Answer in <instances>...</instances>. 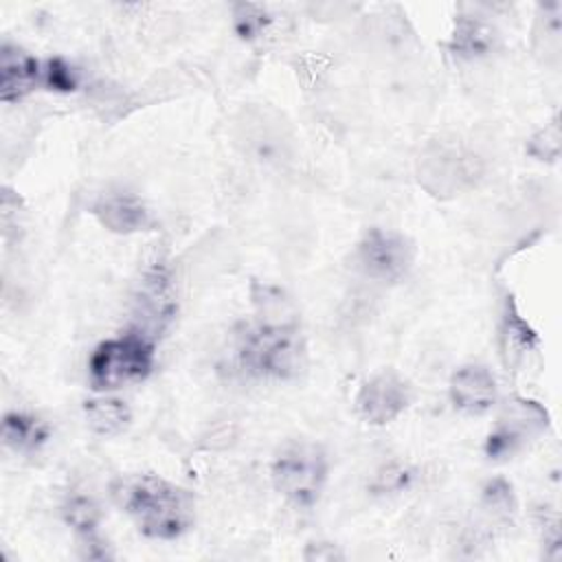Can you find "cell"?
<instances>
[{
    "instance_id": "obj_21",
    "label": "cell",
    "mask_w": 562,
    "mask_h": 562,
    "mask_svg": "<svg viewBox=\"0 0 562 562\" xmlns=\"http://www.w3.org/2000/svg\"><path fill=\"white\" fill-rule=\"evenodd\" d=\"M411 474L406 468L402 465H384L378 474H375V490L378 492H397L402 487H406Z\"/></svg>"
},
{
    "instance_id": "obj_10",
    "label": "cell",
    "mask_w": 562,
    "mask_h": 562,
    "mask_svg": "<svg viewBox=\"0 0 562 562\" xmlns=\"http://www.w3.org/2000/svg\"><path fill=\"white\" fill-rule=\"evenodd\" d=\"M248 294L252 307V325L263 329H301L299 307L281 285L252 279Z\"/></svg>"
},
{
    "instance_id": "obj_3",
    "label": "cell",
    "mask_w": 562,
    "mask_h": 562,
    "mask_svg": "<svg viewBox=\"0 0 562 562\" xmlns=\"http://www.w3.org/2000/svg\"><path fill=\"white\" fill-rule=\"evenodd\" d=\"M329 479V457L325 448L310 439H292L283 443L270 463V481L277 494L290 505L314 507Z\"/></svg>"
},
{
    "instance_id": "obj_18",
    "label": "cell",
    "mask_w": 562,
    "mask_h": 562,
    "mask_svg": "<svg viewBox=\"0 0 562 562\" xmlns=\"http://www.w3.org/2000/svg\"><path fill=\"white\" fill-rule=\"evenodd\" d=\"M42 86L53 92H72L79 86L77 70L61 57L42 61Z\"/></svg>"
},
{
    "instance_id": "obj_1",
    "label": "cell",
    "mask_w": 562,
    "mask_h": 562,
    "mask_svg": "<svg viewBox=\"0 0 562 562\" xmlns=\"http://www.w3.org/2000/svg\"><path fill=\"white\" fill-rule=\"evenodd\" d=\"M112 494L145 538L176 540L195 525V496L158 474L125 476Z\"/></svg>"
},
{
    "instance_id": "obj_13",
    "label": "cell",
    "mask_w": 562,
    "mask_h": 562,
    "mask_svg": "<svg viewBox=\"0 0 562 562\" xmlns=\"http://www.w3.org/2000/svg\"><path fill=\"white\" fill-rule=\"evenodd\" d=\"M92 215L103 228L116 235H132L151 224V215L143 200L134 193H108L94 206Z\"/></svg>"
},
{
    "instance_id": "obj_22",
    "label": "cell",
    "mask_w": 562,
    "mask_h": 562,
    "mask_svg": "<svg viewBox=\"0 0 562 562\" xmlns=\"http://www.w3.org/2000/svg\"><path fill=\"white\" fill-rule=\"evenodd\" d=\"M305 560L310 562H334V560H345V553L331 544V542H310L305 547V553H303Z\"/></svg>"
},
{
    "instance_id": "obj_6",
    "label": "cell",
    "mask_w": 562,
    "mask_h": 562,
    "mask_svg": "<svg viewBox=\"0 0 562 562\" xmlns=\"http://www.w3.org/2000/svg\"><path fill=\"white\" fill-rule=\"evenodd\" d=\"M356 261L364 277L380 283H397L415 263V244L400 231L373 226L360 237Z\"/></svg>"
},
{
    "instance_id": "obj_2",
    "label": "cell",
    "mask_w": 562,
    "mask_h": 562,
    "mask_svg": "<svg viewBox=\"0 0 562 562\" xmlns=\"http://www.w3.org/2000/svg\"><path fill=\"white\" fill-rule=\"evenodd\" d=\"M239 367L263 380H296L307 369V345L301 329H263L246 325L237 334Z\"/></svg>"
},
{
    "instance_id": "obj_14",
    "label": "cell",
    "mask_w": 562,
    "mask_h": 562,
    "mask_svg": "<svg viewBox=\"0 0 562 562\" xmlns=\"http://www.w3.org/2000/svg\"><path fill=\"white\" fill-rule=\"evenodd\" d=\"M50 437V428L46 422L31 413L9 411L2 417V443L20 454L37 452Z\"/></svg>"
},
{
    "instance_id": "obj_15",
    "label": "cell",
    "mask_w": 562,
    "mask_h": 562,
    "mask_svg": "<svg viewBox=\"0 0 562 562\" xmlns=\"http://www.w3.org/2000/svg\"><path fill=\"white\" fill-rule=\"evenodd\" d=\"M83 417L92 432L101 437H114L130 426L132 411L123 400L103 393L83 402Z\"/></svg>"
},
{
    "instance_id": "obj_7",
    "label": "cell",
    "mask_w": 562,
    "mask_h": 562,
    "mask_svg": "<svg viewBox=\"0 0 562 562\" xmlns=\"http://www.w3.org/2000/svg\"><path fill=\"white\" fill-rule=\"evenodd\" d=\"M132 303L136 329H140L149 338H156L160 331L167 329L178 312V292L176 281L165 263H156L143 270Z\"/></svg>"
},
{
    "instance_id": "obj_20",
    "label": "cell",
    "mask_w": 562,
    "mask_h": 562,
    "mask_svg": "<svg viewBox=\"0 0 562 562\" xmlns=\"http://www.w3.org/2000/svg\"><path fill=\"white\" fill-rule=\"evenodd\" d=\"M527 151L538 160H555L560 154V125L558 119H553L544 130H540L536 136H531Z\"/></svg>"
},
{
    "instance_id": "obj_11",
    "label": "cell",
    "mask_w": 562,
    "mask_h": 562,
    "mask_svg": "<svg viewBox=\"0 0 562 562\" xmlns=\"http://www.w3.org/2000/svg\"><path fill=\"white\" fill-rule=\"evenodd\" d=\"M540 345V338L536 329L522 318L512 296L505 299L501 325H498V349L503 367L512 373H516L531 351H536Z\"/></svg>"
},
{
    "instance_id": "obj_19",
    "label": "cell",
    "mask_w": 562,
    "mask_h": 562,
    "mask_svg": "<svg viewBox=\"0 0 562 562\" xmlns=\"http://www.w3.org/2000/svg\"><path fill=\"white\" fill-rule=\"evenodd\" d=\"M233 18H235V31L241 40L259 37L266 31V26L270 24V15L266 13V9L259 4H250V2L235 4Z\"/></svg>"
},
{
    "instance_id": "obj_16",
    "label": "cell",
    "mask_w": 562,
    "mask_h": 562,
    "mask_svg": "<svg viewBox=\"0 0 562 562\" xmlns=\"http://www.w3.org/2000/svg\"><path fill=\"white\" fill-rule=\"evenodd\" d=\"M494 42L496 31L490 24L474 18H459L450 40V50L461 59H476L487 55L494 48Z\"/></svg>"
},
{
    "instance_id": "obj_4",
    "label": "cell",
    "mask_w": 562,
    "mask_h": 562,
    "mask_svg": "<svg viewBox=\"0 0 562 562\" xmlns=\"http://www.w3.org/2000/svg\"><path fill=\"white\" fill-rule=\"evenodd\" d=\"M154 360V338L134 327L94 347L88 358V382L97 393L116 391L143 382L151 373Z\"/></svg>"
},
{
    "instance_id": "obj_8",
    "label": "cell",
    "mask_w": 562,
    "mask_h": 562,
    "mask_svg": "<svg viewBox=\"0 0 562 562\" xmlns=\"http://www.w3.org/2000/svg\"><path fill=\"white\" fill-rule=\"evenodd\" d=\"M413 402V386L395 369H382L367 378L353 400L358 417L369 426L395 422Z\"/></svg>"
},
{
    "instance_id": "obj_12",
    "label": "cell",
    "mask_w": 562,
    "mask_h": 562,
    "mask_svg": "<svg viewBox=\"0 0 562 562\" xmlns=\"http://www.w3.org/2000/svg\"><path fill=\"white\" fill-rule=\"evenodd\" d=\"M42 86V61L26 50L4 44L0 48V99L15 103Z\"/></svg>"
},
{
    "instance_id": "obj_9",
    "label": "cell",
    "mask_w": 562,
    "mask_h": 562,
    "mask_svg": "<svg viewBox=\"0 0 562 562\" xmlns=\"http://www.w3.org/2000/svg\"><path fill=\"white\" fill-rule=\"evenodd\" d=\"M448 395L457 411L465 415H485L498 404L496 378L485 364H463L450 375Z\"/></svg>"
},
{
    "instance_id": "obj_17",
    "label": "cell",
    "mask_w": 562,
    "mask_h": 562,
    "mask_svg": "<svg viewBox=\"0 0 562 562\" xmlns=\"http://www.w3.org/2000/svg\"><path fill=\"white\" fill-rule=\"evenodd\" d=\"M481 503H483L485 512L492 514V518H501V520L512 518L518 507L514 487L505 479L487 481L483 487V494H481Z\"/></svg>"
},
{
    "instance_id": "obj_5",
    "label": "cell",
    "mask_w": 562,
    "mask_h": 562,
    "mask_svg": "<svg viewBox=\"0 0 562 562\" xmlns=\"http://www.w3.org/2000/svg\"><path fill=\"white\" fill-rule=\"evenodd\" d=\"M549 428L547 408L529 397L512 395L501 404L496 422L485 439V457L503 461L520 452L529 441Z\"/></svg>"
}]
</instances>
